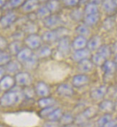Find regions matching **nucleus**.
Wrapping results in <instances>:
<instances>
[{
  "label": "nucleus",
  "mask_w": 117,
  "mask_h": 127,
  "mask_svg": "<svg viewBox=\"0 0 117 127\" xmlns=\"http://www.w3.org/2000/svg\"><path fill=\"white\" fill-rule=\"evenodd\" d=\"M14 89V88H13ZM11 89L5 92L0 98V106L7 108L15 106L24 97L22 91Z\"/></svg>",
  "instance_id": "1"
},
{
  "label": "nucleus",
  "mask_w": 117,
  "mask_h": 127,
  "mask_svg": "<svg viewBox=\"0 0 117 127\" xmlns=\"http://www.w3.org/2000/svg\"><path fill=\"white\" fill-rule=\"evenodd\" d=\"M70 33L69 29L64 26H60L55 29H50L45 32L41 37L42 41L46 44H53L55 42H58L61 38L68 36Z\"/></svg>",
  "instance_id": "2"
},
{
  "label": "nucleus",
  "mask_w": 117,
  "mask_h": 127,
  "mask_svg": "<svg viewBox=\"0 0 117 127\" xmlns=\"http://www.w3.org/2000/svg\"><path fill=\"white\" fill-rule=\"evenodd\" d=\"M99 113V109H96L95 107L91 106L88 107L85 110H83L82 112L75 117V122L78 126H83L86 124V122L94 117H96Z\"/></svg>",
  "instance_id": "3"
},
{
  "label": "nucleus",
  "mask_w": 117,
  "mask_h": 127,
  "mask_svg": "<svg viewBox=\"0 0 117 127\" xmlns=\"http://www.w3.org/2000/svg\"><path fill=\"white\" fill-rule=\"evenodd\" d=\"M42 43L43 41L41 36L37 34V33L27 35L24 39V44L32 51H36L40 46L42 45Z\"/></svg>",
  "instance_id": "4"
},
{
  "label": "nucleus",
  "mask_w": 117,
  "mask_h": 127,
  "mask_svg": "<svg viewBox=\"0 0 117 127\" xmlns=\"http://www.w3.org/2000/svg\"><path fill=\"white\" fill-rule=\"evenodd\" d=\"M71 41L68 36H64L58 41L57 44V52L63 57L68 56L71 52Z\"/></svg>",
  "instance_id": "5"
},
{
  "label": "nucleus",
  "mask_w": 117,
  "mask_h": 127,
  "mask_svg": "<svg viewBox=\"0 0 117 127\" xmlns=\"http://www.w3.org/2000/svg\"><path fill=\"white\" fill-rule=\"evenodd\" d=\"M42 23L45 28L50 30L63 26V20L58 14H51L42 20Z\"/></svg>",
  "instance_id": "6"
},
{
  "label": "nucleus",
  "mask_w": 117,
  "mask_h": 127,
  "mask_svg": "<svg viewBox=\"0 0 117 127\" xmlns=\"http://www.w3.org/2000/svg\"><path fill=\"white\" fill-rule=\"evenodd\" d=\"M16 84L22 87L31 86L32 83V77L27 71H19L14 76Z\"/></svg>",
  "instance_id": "7"
},
{
  "label": "nucleus",
  "mask_w": 117,
  "mask_h": 127,
  "mask_svg": "<svg viewBox=\"0 0 117 127\" xmlns=\"http://www.w3.org/2000/svg\"><path fill=\"white\" fill-rule=\"evenodd\" d=\"M17 20V16L14 12H8L2 17L0 19V27L2 29H7L11 27L13 24Z\"/></svg>",
  "instance_id": "8"
},
{
  "label": "nucleus",
  "mask_w": 117,
  "mask_h": 127,
  "mask_svg": "<svg viewBox=\"0 0 117 127\" xmlns=\"http://www.w3.org/2000/svg\"><path fill=\"white\" fill-rule=\"evenodd\" d=\"M15 85L16 83L14 77L9 74L4 75L0 80V90L4 92L12 89Z\"/></svg>",
  "instance_id": "9"
},
{
  "label": "nucleus",
  "mask_w": 117,
  "mask_h": 127,
  "mask_svg": "<svg viewBox=\"0 0 117 127\" xmlns=\"http://www.w3.org/2000/svg\"><path fill=\"white\" fill-rule=\"evenodd\" d=\"M90 82V78L85 74L75 75L72 79V86L75 88H82L87 86Z\"/></svg>",
  "instance_id": "10"
},
{
  "label": "nucleus",
  "mask_w": 117,
  "mask_h": 127,
  "mask_svg": "<svg viewBox=\"0 0 117 127\" xmlns=\"http://www.w3.org/2000/svg\"><path fill=\"white\" fill-rule=\"evenodd\" d=\"M57 94L59 96L70 98L72 97L75 94V91L73 89V87L68 84H59L56 89Z\"/></svg>",
  "instance_id": "11"
},
{
  "label": "nucleus",
  "mask_w": 117,
  "mask_h": 127,
  "mask_svg": "<svg viewBox=\"0 0 117 127\" xmlns=\"http://www.w3.org/2000/svg\"><path fill=\"white\" fill-rule=\"evenodd\" d=\"M109 91V87L106 85H101L97 88H95L90 93V96L93 100L99 101L105 97Z\"/></svg>",
  "instance_id": "12"
},
{
  "label": "nucleus",
  "mask_w": 117,
  "mask_h": 127,
  "mask_svg": "<svg viewBox=\"0 0 117 127\" xmlns=\"http://www.w3.org/2000/svg\"><path fill=\"white\" fill-rule=\"evenodd\" d=\"M101 6L107 16H115L117 14V6L114 0H103Z\"/></svg>",
  "instance_id": "13"
},
{
  "label": "nucleus",
  "mask_w": 117,
  "mask_h": 127,
  "mask_svg": "<svg viewBox=\"0 0 117 127\" xmlns=\"http://www.w3.org/2000/svg\"><path fill=\"white\" fill-rule=\"evenodd\" d=\"M94 64L91 60V59H86L78 62L77 69L81 74H87L91 72L94 69Z\"/></svg>",
  "instance_id": "14"
},
{
  "label": "nucleus",
  "mask_w": 117,
  "mask_h": 127,
  "mask_svg": "<svg viewBox=\"0 0 117 127\" xmlns=\"http://www.w3.org/2000/svg\"><path fill=\"white\" fill-rule=\"evenodd\" d=\"M35 92V94L40 97H46L49 96L50 94V87L44 81H38L35 88H34Z\"/></svg>",
  "instance_id": "15"
},
{
  "label": "nucleus",
  "mask_w": 117,
  "mask_h": 127,
  "mask_svg": "<svg viewBox=\"0 0 117 127\" xmlns=\"http://www.w3.org/2000/svg\"><path fill=\"white\" fill-rule=\"evenodd\" d=\"M102 45V39L99 35L95 34L91 36L87 41L86 48L91 52L97 51V49Z\"/></svg>",
  "instance_id": "16"
},
{
  "label": "nucleus",
  "mask_w": 117,
  "mask_h": 127,
  "mask_svg": "<svg viewBox=\"0 0 117 127\" xmlns=\"http://www.w3.org/2000/svg\"><path fill=\"white\" fill-rule=\"evenodd\" d=\"M91 52L89 51L87 48L83 49H79V50H76L72 54V59L75 62H79L86 59H90L91 57Z\"/></svg>",
  "instance_id": "17"
},
{
  "label": "nucleus",
  "mask_w": 117,
  "mask_h": 127,
  "mask_svg": "<svg viewBox=\"0 0 117 127\" xmlns=\"http://www.w3.org/2000/svg\"><path fill=\"white\" fill-rule=\"evenodd\" d=\"M101 69L106 76H112L117 70V64L114 61L107 59L101 66Z\"/></svg>",
  "instance_id": "18"
},
{
  "label": "nucleus",
  "mask_w": 117,
  "mask_h": 127,
  "mask_svg": "<svg viewBox=\"0 0 117 127\" xmlns=\"http://www.w3.org/2000/svg\"><path fill=\"white\" fill-rule=\"evenodd\" d=\"M87 41L88 39L86 37L77 35L73 39V40L71 41V47L74 51L85 49L86 48Z\"/></svg>",
  "instance_id": "19"
},
{
  "label": "nucleus",
  "mask_w": 117,
  "mask_h": 127,
  "mask_svg": "<svg viewBox=\"0 0 117 127\" xmlns=\"http://www.w3.org/2000/svg\"><path fill=\"white\" fill-rule=\"evenodd\" d=\"M40 2L39 0H26L24 4L22 6V9L25 13L35 12L40 6Z\"/></svg>",
  "instance_id": "20"
},
{
  "label": "nucleus",
  "mask_w": 117,
  "mask_h": 127,
  "mask_svg": "<svg viewBox=\"0 0 117 127\" xmlns=\"http://www.w3.org/2000/svg\"><path fill=\"white\" fill-rule=\"evenodd\" d=\"M6 72L10 74H16L18 72L21 71L22 67V64L18 62L17 60H11L9 63L4 66Z\"/></svg>",
  "instance_id": "21"
},
{
  "label": "nucleus",
  "mask_w": 117,
  "mask_h": 127,
  "mask_svg": "<svg viewBox=\"0 0 117 127\" xmlns=\"http://www.w3.org/2000/svg\"><path fill=\"white\" fill-rule=\"evenodd\" d=\"M35 55L39 59H47L50 57L53 54V50L47 44L42 45L40 46L35 53Z\"/></svg>",
  "instance_id": "22"
},
{
  "label": "nucleus",
  "mask_w": 117,
  "mask_h": 127,
  "mask_svg": "<svg viewBox=\"0 0 117 127\" xmlns=\"http://www.w3.org/2000/svg\"><path fill=\"white\" fill-rule=\"evenodd\" d=\"M69 17H70V19L75 22L78 23V22H83L84 17H85L84 12H83V8L81 7V6L75 7L74 9H73L70 11V14H69Z\"/></svg>",
  "instance_id": "23"
},
{
  "label": "nucleus",
  "mask_w": 117,
  "mask_h": 127,
  "mask_svg": "<svg viewBox=\"0 0 117 127\" xmlns=\"http://www.w3.org/2000/svg\"><path fill=\"white\" fill-rule=\"evenodd\" d=\"M115 104L113 101L109 99H104L99 104V110L108 114H111L115 110Z\"/></svg>",
  "instance_id": "24"
},
{
  "label": "nucleus",
  "mask_w": 117,
  "mask_h": 127,
  "mask_svg": "<svg viewBox=\"0 0 117 127\" xmlns=\"http://www.w3.org/2000/svg\"><path fill=\"white\" fill-rule=\"evenodd\" d=\"M100 20H101V14L99 12L94 14L86 15L83 20V22L88 27H93L98 24Z\"/></svg>",
  "instance_id": "25"
},
{
  "label": "nucleus",
  "mask_w": 117,
  "mask_h": 127,
  "mask_svg": "<svg viewBox=\"0 0 117 127\" xmlns=\"http://www.w3.org/2000/svg\"><path fill=\"white\" fill-rule=\"evenodd\" d=\"M33 54H34L33 51L25 46V47H23L20 50V52L16 55V57H17V60L18 62H19L20 63L22 64L27 60H28Z\"/></svg>",
  "instance_id": "26"
},
{
  "label": "nucleus",
  "mask_w": 117,
  "mask_h": 127,
  "mask_svg": "<svg viewBox=\"0 0 117 127\" xmlns=\"http://www.w3.org/2000/svg\"><path fill=\"white\" fill-rule=\"evenodd\" d=\"M45 5L51 14H58L62 9V4L60 0H48Z\"/></svg>",
  "instance_id": "27"
},
{
  "label": "nucleus",
  "mask_w": 117,
  "mask_h": 127,
  "mask_svg": "<svg viewBox=\"0 0 117 127\" xmlns=\"http://www.w3.org/2000/svg\"><path fill=\"white\" fill-rule=\"evenodd\" d=\"M39 64V59L37 57V56L34 54L29 58L28 60H27L24 63L22 64V67L27 70H35L38 67Z\"/></svg>",
  "instance_id": "28"
},
{
  "label": "nucleus",
  "mask_w": 117,
  "mask_h": 127,
  "mask_svg": "<svg viewBox=\"0 0 117 127\" xmlns=\"http://www.w3.org/2000/svg\"><path fill=\"white\" fill-rule=\"evenodd\" d=\"M37 29H38V27L35 24V22H32L29 20L26 22L25 23H24L21 28V30L24 33L27 34V35L31 34H36Z\"/></svg>",
  "instance_id": "29"
},
{
  "label": "nucleus",
  "mask_w": 117,
  "mask_h": 127,
  "mask_svg": "<svg viewBox=\"0 0 117 127\" xmlns=\"http://www.w3.org/2000/svg\"><path fill=\"white\" fill-rule=\"evenodd\" d=\"M22 48H23V43L22 42V41L14 40L10 44H9L7 49L11 56L12 55L16 56Z\"/></svg>",
  "instance_id": "30"
},
{
  "label": "nucleus",
  "mask_w": 117,
  "mask_h": 127,
  "mask_svg": "<svg viewBox=\"0 0 117 127\" xmlns=\"http://www.w3.org/2000/svg\"><path fill=\"white\" fill-rule=\"evenodd\" d=\"M74 122H75V117L70 113L63 114L58 121L60 127L72 125Z\"/></svg>",
  "instance_id": "31"
},
{
  "label": "nucleus",
  "mask_w": 117,
  "mask_h": 127,
  "mask_svg": "<svg viewBox=\"0 0 117 127\" xmlns=\"http://www.w3.org/2000/svg\"><path fill=\"white\" fill-rule=\"evenodd\" d=\"M116 26V19L114 16H108L102 23V27L106 32L113 30Z\"/></svg>",
  "instance_id": "32"
},
{
  "label": "nucleus",
  "mask_w": 117,
  "mask_h": 127,
  "mask_svg": "<svg viewBox=\"0 0 117 127\" xmlns=\"http://www.w3.org/2000/svg\"><path fill=\"white\" fill-rule=\"evenodd\" d=\"M56 103V101L53 98L50 96H46V97H42L40 98L37 104L40 108H45V107H49V106H55Z\"/></svg>",
  "instance_id": "33"
},
{
  "label": "nucleus",
  "mask_w": 117,
  "mask_h": 127,
  "mask_svg": "<svg viewBox=\"0 0 117 127\" xmlns=\"http://www.w3.org/2000/svg\"><path fill=\"white\" fill-rule=\"evenodd\" d=\"M96 52L106 59H108L109 58L111 57L112 55L111 46H109V44H102L97 49Z\"/></svg>",
  "instance_id": "34"
},
{
  "label": "nucleus",
  "mask_w": 117,
  "mask_h": 127,
  "mask_svg": "<svg viewBox=\"0 0 117 127\" xmlns=\"http://www.w3.org/2000/svg\"><path fill=\"white\" fill-rule=\"evenodd\" d=\"M35 14L37 16V19L43 20L45 18H46L50 14H51V13L47 8V6L45 5H43V6H40L38 7V9L35 11Z\"/></svg>",
  "instance_id": "35"
},
{
  "label": "nucleus",
  "mask_w": 117,
  "mask_h": 127,
  "mask_svg": "<svg viewBox=\"0 0 117 127\" xmlns=\"http://www.w3.org/2000/svg\"><path fill=\"white\" fill-rule=\"evenodd\" d=\"M83 12L84 14L86 15H90V14H94L99 12V6L88 2L87 4H86L83 7Z\"/></svg>",
  "instance_id": "36"
},
{
  "label": "nucleus",
  "mask_w": 117,
  "mask_h": 127,
  "mask_svg": "<svg viewBox=\"0 0 117 127\" xmlns=\"http://www.w3.org/2000/svg\"><path fill=\"white\" fill-rule=\"evenodd\" d=\"M76 33L77 34V35L86 37L90 34L91 31L89 29V27H87L86 25H85L84 24H81L76 27Z\"/></svg>",
  "instance_id": "37"
},
{
  "label": "nucleus",
  "mask_w": 117,
  "mask_h": 127,
  "mask_svg": "<svg viewBox=\"0 0 117 127\" xmlns=\"http://www.w3.org/2000/svg\"><path fill=\"white\" fill-rule=\"evenodd\" d=\"M63 114V111L61 109H55L53 110V111L49 114V116H47V119L49 121H56V122H58L60 119L61 118L62 115Z\"/></svg>",
  "instance_id": "38"
},
{
  "label": "nucleus",
  "mask_w": 117,
  "mask_h": 127,
  "mask_svg": "<svg viewBox=\"0 0 117 127\" xmlns=\"http://www.w3.org/2000/svg\"><path fill=\"white\" fill-rule=\"evenodd\" d=\"M90 59L92 61V62L94 63V66H100V67H101V66L105 62L106 60H107V59H106L103 57L102 56H101L99 54H98L97 52L91 54V57Z\"/></svg>",
  "instance_id": "39"
},
{
  "label": "nucleus",
  "mask_w": 117,
  "mask_h": 127,
  "mask_svg": "<svg viewBox=\"0 0 117 127\" xmlns=\"http://www.w3.org/2000/svg\"><path fill=\"white\" fill-rule=\"evenodd\" d=\"M12 60V56L9 52L0 51V66H5Z\"/></svg>",
  "instance_id": "40"
},
{
  "label": "nucleus",
  "mask_w": 117,
  "mask_h": 127,
  "mask_svg": "<svg viewBox=\"0 0 117 127\" xmlns=\"http://www.w3.org/2000/svg\"><path fill=\"white\" fill-rule=\"evenodd\" d=\"M112 119H113V116L111 115V114L106 113L105 114L101 116L99 119H98L97 125L100 127H104L109 121H111Z\"/></svg>",
  "instance_id": "41"
},
{
  "label": "nucleus",
  "mask_w": 117,
  "mask_h": 127,
  "mask_svg": "<svg viewBox=\"0 0 117 127\" xmlns=\"http://www.w3.org/2000/svg\"><path fill=\"white\" fill-rule=\"evenodd\" d=\"M26 0H9L6 2V4L11 9H17L19 7H22Z\"/></svg>",
  "instance_id": "42"
},
{
  "label": "nucleus",
  "mask_w": 117,
  "mask_h": 127,
  "mask_svg": "<svg viewBox=\"0 0 117 127\" xmlns=\"http://www.w3.org/2000/svg\"><path fill=\"white\" fill-rule=\"evenodd\" d=\"M80 0H62V4L66 8H75L78 6Z\"/></svg>",
  "instance_id": "43"
},
{
  "label": "nucleus",
  "mask_w": 117,
  "mask_h": 127,
  "mask_svg": "<svg viewBox=\"0 0 117 127\" xmlns=\"http://www.w3.org/2000/svg\"><path fill=\"white\" fill-rule=\"evenodd\" d=\"M55 106H49V107H45V108H42L40 111L39 112V115L41 116L42 118H47L49 116V114L55 109Z\"/></svg>",
  "instance_id": "44"
},
{
  "label": "nucleus",
  "mask_w": 117,
  "mask_h": 127,
  "mask_svg": "<svg viewBox=\"0 0 117 127\" xmlns=\"http://www.w3.org/2000/svg\"><path fill=\"white\" fill-rule=\"evenodd\" d=\"M22 92H23L24 96V97H27L28 98H32L34 96V95L35 94V92L34 89H32L30 86L29 87H24V89L22 90Z\"/></svg>",
  "instance_id": "45"
},
{
  "label": "nucleus",
  "mask_w": 117,
  "mask_h": 127,
  "mask_svg": "<svg viewBox=\"0 0 117 127\" xmlns=\"http://www.w3.org/2000/svg\"><path fill=\"white\" fill-rule=\"evenodd\" d=\"M8 45L9 43L6 38L2 36H0V51H5L8 48Z\"/></svg>",
  "instance_id": "46"
},
{
  "label": "nucleus",
  "mask_w": 117,
  "mask_h": 127,
  "mask_svg": "<svg viewBox=\"0 0 117 127\" xmlns=\"http://www.w3.org/2000/svg\"><path fill=\"white\" fill-rule=\"evenodd\" d=\"M24 34H24L23 32L20 29L19 31L16 32L14 34L12 35V37L14 38V40L21 41V39H22V38L24 39Z\"/></svg>",
  "instance_id": "47"
},
{
  "label": "nucleus",
  "mask_w": 117,
  "mask_h": 127,
  "mask_svg": "<svg viewBox=\"0 0 117 127\" xmlns=\"http://www.w3.org/2000/svg\"><path fill=\"white\" fill-rule=\"evenodd\" d=\"M43 127H60L58 122L48 121L43 124Z\"/></svg>",
  "instance_id": "48"
},
{
  "label": "nucleus",
  "mask_w": 117,
  "mask_h": 127,
  "mask_svg": "<svg viewBox=\"0 0 117 127\" xmlns=\"http://www.w3.org/2000/svg\"><path fill=\"white\" fill-rule=\"evenodd\" d=\"M117 124V119H112L104 127H114Z\"/></svg>",
  "instance_id": "49"
},
{
  "label": "nucleus",
  "mask_w": 117,
  "mask_h": 127,
  "mask_svg": "<svg viewBox=\"0 0 117 127\" xmlns=\"http://www.w3.org/2000/svg\"><path fill=\"white\" fill-rule=\"evenodd\" d=\"M111 51H112V54H117V41L114 42L112 46H111Z\"/></svg>",
  "instance_id": "50"
},
{
  "label": "nucleus",
  "mask_w": 117,
  "mask_h": 127,
  "mask_svg": "<svg viewBox=\"0 0 117 127\" xmlns=\"http://www.w3.org/2000/svg\"><path fill=\"white\" fill-rule=\"evenodd\" d=\"M5 72H6V70H5L4 66H0V80L5 75Z\"/></svg>",
  "instance_id": "51"
},
{
  "label": "nucleus",
  "mask_w": 117,
  "mask_h": 127,
  "mask_svg": "<svg viewBox=\"0 0 117 127\" xmlns=\"http://www.w3.org/2000/svg\"><path fill=\"white\" fill-rule=\"evenodd\" d=\"M102 1H103V0H89V2L90 3L94 4H96L97 6L101 4H102Z\"/></svg>",
  "instance_id": "52"
},
{
  "label": "nucleus",
  "mask_w": 117,
  "mask_h": 127,
  "mask_svg": "<svg viewBox=\"0 0 117 127\" xmlns=\"http://www.w3.org/2000/svg\"><path fill=\"white\" fill-rule=\"evenodd\" d=\"M88 2H89V0H80L78 6H81V7L82 6H84L86 4H87Z\"/></svg>",
  "instance_id": "53"
},
{
  "label": "nucleus",
  "mask_w": 117,
  "mask_h": 127,
  "mask_svg": "<svg viewBox=\"0 0 117 127\" xmlns=\"http://www.w3.org/2000/svg\"><path fill=\"white\" fill-rule=\"evenodd\" d=\"M6 0H0V9H1L3 7H4L6 4Z\"/></svg>",
  "instance_id": "54"
},
{
  "label": "nucleus",
  "mask_w": 117,
  "mask_h": 127,
  "mask_svg": "<svg viewBox=\"0 0 117 127\" xmlns=\"http://www.w3.org/2000/svg\"><path fill=\"white\" fill-rule=\"evenodd\" d=\"M114 62H115V63L117 64V54H115V57H114Z\"/></svg>",
  "instance_id": "55"
},
{
  "label": "nucleus",
  "mask_w": 117,
  "mask_h": 127,
  "mask_svg": "<svg viewBox=\"0 0 117 127\" xmlns=\"http://www.w3.org/2000/svg\"><path fill=\"white\" fill-rule=\"evenodd\" d=\"M114 96H117V89H116V90L114 91Z\"/></svg>",
  "instance_id": "56"
},
{
  "label": "nucleus",
  "mask_w": 117,
  "mask_h": 127,
  "mask_svg": "<svg viewBox=\"0 0 117 127\" xmlns=\"http://www.w3.org/2000/svg\"><path fill=\"white\" fill-rule=\"evenodd\" d=\"M1 17H2V11H1V9H0V19H1Z\"/></svg>",
  "instance_id": "57"
},
{
  "label": "nucleus",
  "mask_w": 117,
  "mask_h": 127,
  "mask_svg": "<svg viewBox=\"0 0 117 127\" xmlns=\"http://www.w3.org/2000/svg\"><path fill=\"white\" fill-rule=\"evenodd\" d=\"M74 127L72 125H69V126H64V127Z\"/></svg>",
  "instance_id": "58"
},
{
  "label": "nucleus",
  "mask_w": 117,
  "mask_h": 127,
  "mask_svg": "<svg viewBox=\"0 0 117 127\" xmlns=\"http://www.w3.org/2000/svg\"><path fill=\"white\" fill-rule=\"evenodd\" d=\"M114 1L115 2V4H117V0H114Z\"/></svg>",
  "instance_id": "59"
},
{
  "label": "nucleus",
  "mask_w": 117,
  "mask_h": 127,
  "mask_svg": "<svg viewBox=\"0 0 117 127\" xmlns=\"http://www.w3.org/2000/svg\"><path fill=\"white\" fill-rule=\"evenodd\" d=\"M0 127H4V126H2V125H0Z\"/></svg>",
  "instance_id": "60"
},
{
  "label": "nucleus",
  "mask_w": 117,
  "mask_h": 127,
  "mask_svg": "<svg viewBox=\"0 0 117 127\" xmlns=\"http://www.w3.org/2000/svg\"><path fill=\"white\" fill-rule=\"evenodd\" d=\"M114 127H117V124H116V125H115V126H114Z\"/></svg>",
  "instance_id": "61"
},
{
  "label": "nucleus",
  "mask_w": 117,
  "mask_h": 127,
  "mask_svg": "<svg viewBox=\"0 0 117 127\" xmlns=\"http://www.w3.org/2000/svg\"></svg>",
  "instance_id": "62"
}]
</instances>
